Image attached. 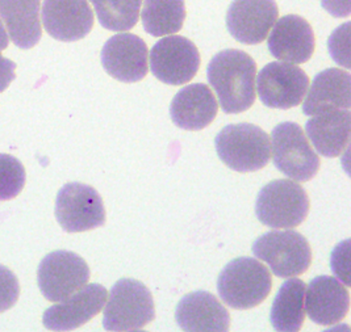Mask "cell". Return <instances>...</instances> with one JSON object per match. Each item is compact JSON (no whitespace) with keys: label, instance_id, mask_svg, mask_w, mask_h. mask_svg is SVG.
Here are the masks:
<instances>
[{"label":"cell","instance_id":"obj_19","mask_svg":"<svg viewBox=\"0 0 351 332\" xmlns=\"http://www.w3.org/2000/svg\"><path fill=\"white\" fill-rule=\"evenodd\" d=\"M219 105L210 88L203 83L183 87L173 99L170 116L183 130H202L216 117Z\"/></svg>","mask_w":351,"mask_h":332},{"label":"cell","instance_id":"obj_17","mask_svg":"<svg viewBox=\"0 0 351 332\" xmlns=\"http://www.w3.org/2000/svg\"><path fill=\"white\" fill-rule=\"evenodd\" d=\"M350 294L343 283L332 276L315 277L305 289V311L319 326H333L349 313Z\"/></svg>","mask_w":351,"mask_h":332},{"label":"cell","instance_id":"obj_18","mask_svg":"<svg viewBox=\"0 0 351 332\" xmlns=\"http://www.w3.org/2000/svg\"><path fill=\"white\" fill-rule=\"evenodd\" d=\"M176 319L183 331L223 332L230 327L229 311L208 292L184 296L176 306Z\"/></svg>","mask_w":351,"mask_h":332},{"label":"cell","instance_id":"obj_27","mask_svg":"<svg viewBox=\"0 0 351 332\" xmlns=\"http://www.w3.org/2000/svg\"><path fill=\"white\" fill-rule=\"evenodd\" d=\"M20 296V285L16 274L11 269L0 266V313L16 305Z\"/></svg>","mask_w":351,"mask_h":332},{"label":"cell","instance_id":"obj_3","mask_svg":"<svg viewBox=\"0 0 351 332\" xmlns=\"http://www.w3.org/2000/svg\"><path fill=\"white\" fill-rule=\"evenodd\" d=\"M215 147L225 166L237 173L259 171L270 162V137L253 124L223 127L215 138Z\"/></svg>","mask_w":351,"mask_h":332},{"label":"cell","instance_id":"obj_9","mask_svg":"<svg viewBox=\"0 0 351 332\" xmlns=\"http://www.w3.org/2000/svg\"><path fill=\"white\" fill-rule=\"evenodd\" d=\"M56 218L66 233H83L106 223V209L95 188L69 183L57 194Z\"/></svg>","mask_w":351,"mask_h":332},{"label":"cell","instance_id":"obj_28","mask_svg":"<svg viewBox=\"0 0 351 332\" xmlns=\"http://www.w3.org/2000/svg\"><path fill=\"white\" fill-rule=\"evenodd\" d=\"M350 240L342 242L339 246L335 247V251L332 253V268L335 270V274L343 281L345 286H350V279H349V247Z\"/></svg>","mask_w":351,"mask_h":332},{"label":"cell","instance_id":"obj_30","mask_svg":"<svg viewBox=\"0 0 351 332\" xmlns=\"http://www.w3.org/2000/svg\"><path fill=\"white\" fill-rule=\"evenodd\" d=\"M321 5L332 16H350V0H321Z\"/></svg>","mask_w":351,"mask_h":332},{"label":"cell","instance_id":"obj_15","mask_svg":"<svg viewBox=\"0 0 351 332\" xmlns=\"http://www.w3.org/2000/svg\"><path fill=\"white\" fill-rule=\"evenodd\" d=\"M43 24L53 38L74 42L94 27V12L87 0H44Z\"/></svg>","mask_w":351,"mask_h":332},{"label":"cell","instance_id":"obj_6","mask_svg":"<svg viewBox=\"0 0 351 332\" xmlns=\"http://www.w3.org/2000/svg\"><path fill=\"white\" fill-rule=\"evenodd\" d=\"M271 141L272 162L282 174L298 183L309 181L317 175L319 155L296 123L287 121L274 127Z\"/></svg>","mask_w":351,"mask_h":332},{"label":"cell","instance_id":"obj_14","mask_svg":"<svg viewBox=\"0 0 351 332\" xmlns=\"http://www.w3.org/2000/svg\"><path fill=\"white\" fill-rule=\"evenodd\" d=\"M147 47L143 38L132 33L111 37L101 49V64L112 78L136 83L147 74Z\"/></svg>","mask_w":351,"mask_h":332},{"label":"cell","instance_id":"obj_10","mask_svg":"<svg viewBox=\"0 0 351 332\" xmlns=\"http://www.w3.org/2000/svg\"><path fill=\"white\" fill-rule=\"evenodd\" d=\"M256 84L258 96L266 107L289 110L303 101L309 78L298 66L271 62L261 70Z\"/></svg>","mask_w":351,"mask_h":332},{"label":"cell","instance_id":"obj_29","mask_svg":"<svg viewBox=\"0 0 351 332\" xmlns=\"http://www.w3.org/2000/svg\"><path fill=\"white\" fill-rule=\"evenodd\" d=\"M16 64L0 54V92L5 91L8 86L15 80Z\"/></svg>","mask_w":351,"mask_h":332},{"label":"cell","instance_id":"obj_4","mask_svg":"<svg viewBox=\"0 0 351 332\" xmlns=\"http://www.w3.org/2000/svg\"><path fill=\"white\" fill-rule=\"evenodd\" d=\"M104 306L106 331H140L156 318L150 290L134 279H121L113 285L110 300Z\"/></svg>","mask_w":351,"mask_h":332},{"label":"cell","instance_id":"obj_21","mask_svg":"<svg viewBox=\"0 0 351 332\" xmlns=\"http://www.w3.org/2000/svg\"><path fill=\"white\" fill-rule=\"evenodd\" d=\"M351 113L349 110H335L316 114L305 124L308 138L319 155L339 157L350 142Z\"/></svg>","mask_w":351,"mask_h":332},{"label":"cell","instance_id":"obj_8","mask_svg":"<svg viewBox=\"0 0 351 332\" xmlns=\"http://www.w3.org/2000/svg\"><path fill=\"white\" fill-rule=\"evenodd\" d=\"M90 280L84 259L71 251L48 253L37 269V283L50 302H61L78 292Z\"/></svg>","mask_w":351,"mask_h":332},{"label":"cell","instance_id":"obj_7","mask_svg":"<svg viewBox=\"0 0 351 332\" xmlns=\"http://www.w3.org/2000/svg\"><path fill=\"white\" fill-rule=\"evenodd\" d=\"M253 253L282 279L303 274L312 263L308 240L293 230H275L263 234L253 243Z\"/></svg>","mask_w":351,"mask_h":332},{"label":"cell","instance_id":"obj_11","mask_svg":"<svg viewBox=\"0 0 351 332\" xmlns=\"http://www.w3.org/2000/svg\"><path fill=\"white\" fill-rule=\"evenodd\" d=\"M199 67V50L182 36L162 38L150 51L152 73L165 84L183 86L193 79Z\"/></svg>","mask_w":351,"mask_h":332},{"label":"cell","instance_id":"obj_23","mask_svg":"<svg viewBox=\"0 0 351 332\" xmlns=\"http://www.w3.org/2000/svg\"><path fill=\"white\" fill-rule=\"evenodd\" d=\"M305 289L306 285L299 279H291L280 286L270 313L275 331H300L305 320Z\"/></svg>","mask_w":351,"mask_h":332},{"label":"cell","instance_id":"obj_12","mask_svg":"<svg viewBox=\"0 0 351 332\" xmlns=\"http://www.w3.org/2000/svg\"><path fill=\"white\" fill-rule=\"evenodd\" d=\"M275 0H234L226 12V28L241 44H262L278 20Z\"/></svg>","mask_w":351,"mask_h":332},{"label":"cell","instance_id":"obj_16","mask_svg":"<svg viewBox=\"0 0 351 332\" xmlns=\"http://www.w3.org/2000/svg\"><path fill=\"white\" fill-rule=\"evenodd\" d=\"M315 33L302 16L287 15L274 24L267 47L272 57L286 64H304L315 51Z\"/></svg>","mask_w":351,"mask_h":332},{"label":"cell","instance_id":"obj_13","mask_svg":"<svg viewBox=\"0 0 351 332\" xmlns=\"http://www.w3.org/2000/svg\"><path fill=\"white\" fill-rule=\"evenodd\" d=\"M108 292L99 284L84 285L78 292L49 307L43 316L50 331H73L97 316L107 301Z\"/></svg>","mask_w":351,"mask_h":332},{"label":"cell","instance_id":"obj_25","mask_svg":"<svg viewBox=\"0 0 351 332\" xmlns=\"http://www.w3.org/2000/svg\"><path fill=\"white\" fill-rule=\"evenodd\" d=\"M100 25L112 32H127L138 23L143 0H90Z\"/></svg>","mask_w":351,"mask_h":332},{"label":"cell","instance_id":"obj_20","mask_svg":"<svg viewBox=\"0 0 351 332\" xmlns=\"http://www.w3.org/2000/svg\"><path fill=\"white\" fill-rule=\"evenodd\" d=\"M351 77L341 68H326L315 77L303 104L304 114L316 116L335 110H350Z\"/></svg>","mask_w":351,"mask_h":332},{"label":"cell","instance_id":"obj_2","mask_svg":"<svg viewBox=\"0 0 351 332\" xmlns=\"http://www.w3.org/2000/svg\"><path fill=\"white\" fill-rule=\"evenodd\" d=\"M272 279L270 270L254 257H239L223 267L217 292L226 306L236 310L253 309L270 294Z\"/></svg>","mask_w":351,"mask_h":332},{"label":"cell","instance_id":"obj_24","mask_svg":"<svg viewBox=\"0 0 351 332\" xmlns=\"http://www.w3.org/2000/svg\"><path fill=\"white\" fill-rule=\"evenodd\" d=\"M141 20L153 37L178 33L186 20L184 0H145Z\"/></svg>","mask_w":351,"mask_h":332},{"label":"cell","instance_id":"obj_31","mask_svg":"<svg viewBox=\"0 0 351 332\" xmlns=\"http://www.w3.org/2000/svg\"><path fill=\"white\" fill-rule=\"evenodd\" d=\"M8 42H10L8 33L5 31V27H4L3 21H1V18H0V51L8 48Z\"/></svg>","mask_w":351,"mask_h":332},{"label":"cell","instance_id":"obj_1","mask_svg":"<svg viewBox=\"0 0 351 332\" xmlns=\"http://www.w3.org/2000/svg\"><path fill=\"white\" fill-rule=\"evenodd\" d=\"M209 84L226 114L247 111L256 101V64L245 51L226 49L208 64Z\"/></svg>","mask_w":351,"mask_h":332},{"label":"cell","instance_id":"obj_26","mask_svg":"<svg viewBox=\"0 0 351 332\" xmlns=\"http://www.w3.org/2000/svg\"><path fill=\"white\" fill-rule=\"evenodd\" d=\"M24 166L15 157L0 154V201H8L19 196L25 186Z\"/></svg>","mask_w":351,"mask_h":332},{"label":"cell","instance_id":"obj_5","mask_svg":"<svg viewBox=\"0 0 351 332\" xmlns=\"http://www.w3.org/2000/svg\"><path fill=\"white\" fill-rule=\"evenodd\" d=\"M309 199L303 187L292 180H274L258 193L256 218L272 229H292L309 213Z\"/></svg>","mask_w":351,"mask_h":332},{"label":"cell","instance_id":"obj_22","mask_svg":"<svg viewBox=\"0 0 351 332\" xmlns=\"http://www.w3.org/2000/svg\"><path fill=\"white\" fill-rule=\"evenodd\" d=\"M41 0H0V18L11 41L20 49H31L43 36Z\"/></svg>","mask_w":351,"mask_h":332}]
</instances>
